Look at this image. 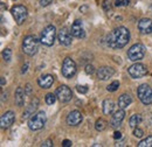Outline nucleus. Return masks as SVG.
<instances>
[{"mask_svg": "<svg viewBox=\"0 0 152 147\" xmlns=\"http://www.w3.org/2000/svg\"><path fill=\"white\" fill-rule=\"evenodd\" d=\"M130 40V32L128 28L121 26L115 28L114 31L108 35L107 37V43L110 48L114 49H121L124 46H126V43Z\"/></svg>", "mask_w": 152, "mask_h": 147, "instance_id": "nucleus-1", "label": "nucleus"}, {"mask_svg": "<svg viewBox=\"0 0 152 147\" xmlns=\"http://www.w3.org/2000/svg\"><path fill=\"white\" fill-rule=\"evenodd\" d=\"M39 42L38 37L34 35H27L22 41V50L26 55L34 56L39 50Z\"/></svg>", "mask_w": 152, "mask_h": 147, "instance_id": "nucleus-2", "label": "nucleus"}, {"mask_svg": "<svg viewBox=\"0 0 152 147\" xmlns=\"http://www.w3.org/2000/svg\"><path fill=\"white\" fill-rule=\"evenodd\" d=\"M56 28L53 25H48L42 32H41V36H40V42L47 47H50L54 44L55 42V37H56Z\"/></svg>", "mask_w": 152, "mask_h": 147, "instance_id": "nucleus-3", "label": "nucleus"}, {"mask_svg": "<svg viewBox=\"0 0 152 147\" xmlns=\"http://www.w3.org/2000/svg\"><path fill=\"white\" fill-rule=\"evenodd\" d=\"M47 122V116L43 111H39L37 113H34L33 116L29 117L28 120V127L32 131H39L41 130Z\"/></svg>", "mask_w": 152, "mask_h": 147, "instance_id": "nucleus-4", "label": "nucleus"}, {"mask_svg": "<svg viewBox=\"0 0 152 147\" xmlns=\"http://www.w3.org/2000/svg\"><path fill=\"white\" fill-rule=\"evenodd\" d=\"M137 95L139 100L144 105L152 104V88L148 84H140L137 89Z\"/></svg>", "mask_w": 152, "mask_h": 147, "instance_id": "nucleus-5", "label": "nucleus"}, {"mask_svg": "<svg viewBox=\"0 0 152 147\" xmlns=\"http://www.w3.org/2000/svg\"><path fill=\"white\" fill-rule=\"evenodd\" d=\"M145 55V47L142 43H136L128 50V57L132 62H138Z\"/></svg>", "mask_w": 152, "mask_h": 147, "instance_id": "nucleus-6", "label": "nucleus"}, {"mask_svg": "<svg viewBox=\"0 0 152 147\" xmlns=\"http://www.w3.org/2000/svg\"><path fill=\"white\" fill-rule=\"evenodd\" d=\"M11 13L13 15V18L15 20V22L18 25H22L25 22V20L27 19V14H28V11L25 6L22 5H14L12 8H11Z\"/></svg>", "mask_w": 152, "mask_h": 147, "instance_id": "nucleus-7", "label": "nucleus"}, {"mask_svg": "<svg viewBox=\"0 0 152 147\" xmlns=\"http://www.w3.org/2000/svg\"><path fill=\"white\" fill-rule=\"evenodd\" d=\"M62 75L66 78H72L76 74V63L70 57H66L62 63Z\"/></svg>", "mask_w": 152, "mask_h": 147, "instance_id": "nucleus-8", "label": "nucleus"}, {"mask_svg": "<svg viewBox=\"0 0 152 147\" xmlns=\"http://www.w3.org/2000/svg\"><path fill=\"white\" fill-rule=\"evenodd\" d=\"M128 73L132 78H142L148 74V69H146V67L144 64L136 62V63H133L132 65L129 67Z\"/></svg>", "mask_w": 152, "mask_h": 147, "instance_id": "nucleus-9", "label": "nucleus"}, {"mask_svg": "<svg viewBox=\"0 0 152 147\" xmlns=\"http://www.w3.org/2000/svg\"><path fill=\"white\" fill-rule=\"evenodd\" d=\"M56 95L57 99L61 102V103H67L72 99L73 97V91L70 90V88H68L67 85H60L56 89Z\"/></svg>", "mask_w": 152, "mask_h": 147, "instance_id": "nucleus-10", "label": "nucleus"}, {"mask_svg": "<svg viewBox=\"0 0 152 147\" xmlns=\"http://www.w3.org/2000/svg\"><path fill=\"white\" fill-rule=\"evenodd\" d=\"M57 39L62 46H70L72 44V33L67 27L61 28L57 32Z\"/></svg>", "mask_w": 152, "mask_h": 147, "instance_id": "nucleus-11", "label": "nucleus"}, {"mask_svg": "<svg viewBox=\"0 0 152 147\" xmlns=\"http://www.w3.org/2000/svg\"><path fill=\"white\" fill-rule=\"evenodd\" d=\"M14 119H15V113L13 111L5 112L1 116V118H0V126H1V129H8L14 123Z\"/></svg>", "mask_w": 152, "mask_h": 147, "instance_id": "nucleus-12", "label": "nucleus"}, {"mask_svg": "<svg viewBox=\"0 0 152 147\" xmlns=\"http://www.w3.org/2000/svg\"><path fill=\"white\" fill-rule=\"evenodd\" d=\"M82 120H83V116H82V113L80 111L77 110L72 111L67 116V124L69 126H77V125H80L82 123Z\"/></svg>", "mask_w": 152, "mask_h": 147, "instance_id": "nucleus-13", "label": "nucleus"}, {"mask_svg": "<svg viewBox=\"0 0 152 147\" xmlns=\"http://www.w3.org/2000/svg\"><path fill=\"white\" fill-rule=\"evenodd\" d=\"M124 118H125V111H124V109H119L118 111H116L114 113V116H113V118H111V120H110L111 127L118 129L122 125Z\"/></svg>", "mask_w": 152, "mask_h": 147, "instance_id": "nucleus-14", "label": "nucleus"}, {"mask_svg": "<svg viewBox=\"0 0 152 147\" xmlns=\"http://www.w3.org/2000/svg\"><path fill=\"white\" fill-rule=\"evenodd\" d=\"M39 103H40L39 98L34 97V98L31 100V103L26 106V109L23 111V114H22V118H23V119H27V118H29L31 116H33L34 112H35L37 109L39 108Z\"/></svg>", "mask_w": 152, "mask_h": 147, "instance_id": "nucleus-15", "label": "nucleus"}, {"mask_svg": "<svg viewBox=\"0 0 152 147\" xmlns=\"http://www.w3.org/2000/svg\"><path fill=\"white\" fill-rule=\"evenodd\" d=\"M70 33L73 36L77 37V39H83L86 36V32L82 27V21L81 20H75L74 23L72 25V28H70Z\"/></svg>", "mask_w": 152, "mask_h": 147, "instance_id": "nucleus-16", "label": "nucleus"}, {"mask_svg": "<svg viewBox=\"0 0 152 147\" xmlns=\"http://www.w3.org/2000/svg\"><path fill=\"white\" fill-rule=\"evenodd\" d=\"M115 74V69L111 67H101L98 70H97V78L101 79V81H107L109 78L113 77V75Z\"/></svg>", "mask_w": 152, "mask_h": 147, "instance_id": "nucleus-17", "label": "nucleus"}, {"mask_svg": "<svg viewBox=\"0 0 152 147\" xmlns=\"http://www.w3.org/2000/svg\"><path fill=\"white\" fill-rule=\"evenodd\" d=\"M138 31L142 34H150L152 33V20L149 18H144L138 22Z\"/></svg>", "mask_w": 152, "mask_h": 147, "instance_id": "nucleus-18", "label": "nucleus"}, {"mask_svg": "<svg viewBox=\"0 0 152 147\" xmlns=\"http://www.w3.org/2000/svg\"><path fill=\"white\" fill-rule=\"evenodd\" d=\"M54 83V77L53 75H42L40 78H38V84L40 85V88L42 89H49Z\"/></svg>", "mask_w": 152, "mask_h": 147, "instance_id": "nucleus-19", "label": "nucleus"}, {"mask_svg": "<svg viewBox=\"0 0 152 147\" xmlns=\"http://www.w3.org/2000/svg\"><path fill=\"white\" fill-rule=\"evenodd\" d=\"M132 103V97L128 93H123L118 98V108L119 109H126Z\"/></svg>", "mask_w": 152, "mask_h": 147, "instance_id": "nucleus-20", "label": "nucleus"}, {"mask_svg": "<svg viewBox=\"0 0 152 147\" xmlns=\"http://www.w3.org/2000/svg\"><path fill=\"white\" fill-rule=\"evenodd\" d=\"M25 95H26V91H23V89L21 87H19L15 90L14 100H15V104L18 106H23V104H25Z\"/></svg>", "mask_w": 152, "mask_h": 147, "instance_id": "nucleus-21", "label": "nucleus"}, {"mask_svg": "<svg viewBox=\"0 0 152 147\" xmlns=\"http://www.w3.org/2000/svg\"><path fill=\"white\" fill-rule=\"evenodd\" d=\"M115 110V103L113 99H105L103 102V112L104 114H111Z\"/></svg>", "mask_w": 152, "mask_h": 147, "instance_id": "nucleus-22", "label": "nucleus"}, {"mask_svg": "<svg viewBox=\"0 0 152 147\" xmlns=\"http://www.w3.org/2000/svg\"><path fill=\"white\" fill-rule=\"evenodd\" d=\"M140 122H142V116L138 114V113H136V114L131 116V118H130V120H129V125H130L131 129H136L137 125H139Z\"/></svg>", "mask_w": 152, "mask_h": 147, "instance_id": "nucleus-23", "label": "nucleus"}, {"mask_svg": "<svg viewBox=\"0 0 152 147\" xmlns=\"http://www.w3.org/2000/svg\"><path fill=\"white\" fill-rule=\"evenodd\" d=\"M107 126H108V123H107V120H104L103 118H99L95 123V129L97 130L98 132L104 131V130L107 129Z\"/></svg>", "mask_w": 152, "mask_h": 147, "instance_id": "nucleus-24", "label": "nucleus"}, {"mask_svg": "<svg viewBox=\"0 0 152 147\" xmlns=\"http://www.w3.org/2000/svg\"><path fill=\"white\" fill-rule=\"evenodd\" d=\"M138 147H152V135H149L142 141H139Z\"/></svg>", "mask_w": 152, "mask_h": 147, "instance_id": "nucleus-25", "label": "nucleus"}, {"mask_svg": "<svg viewBox=\"0 0 152 147\" xmlns=\"http://www.w3.org/2000/svg\"><path fill=\"white\" fill-rule=\"evenodd\" d=\"M56 95H54V93H48L47 96H46V103L48 104V105H53L55 102H56Z\"/></svg>", "mask_w": 152, "mask_h": 147, "instance_id": "nucleus-26", "label": "nucleus"}, {"mask_svg": "<svg viewBox=\"0 0 152 147\" xmlns=\"http://www.w3.org/2000/svg\"><path fill=\"white\" fill-rule=\"evenodd\" d=\"M118 88H119V82H118V81H114L113 83H110V84L107 87V90L110 92H114V91H116Z\"/></svg>", "mask_w": 152, "mask_h": 147, "instance_id": "nucleus-27", "label": "nucleus"}, {"mask_svg": "<svg viewBox=\"0 0 152 147\" xmlns=\"http://www.w3.org/2000/svg\"><path fill=\"white\" fill-rule=\"evenodd\" d=\"M2 57H4V60H5L6 62H8V61L11 60V57H12V50H11L10 48H6V49L2 52Z\"/></svg>", "mask_w": 152, "mask_h": 147, "instance_id": "nucleus-28", "label": "nucleus"}, {"mask_svg": "<svg viewBox=\"0 0 152 147\" xmlns=\"http://www.w3.org/2000/svg\"><path fill=\"white\" fill-rule=\"evenodd\" d=\"M143 134H144V131L142 129H139V127H136L134 131H133V135H134L136 138H142Z\"/></svg>", "mask_w": 152, "mask_h": 147, "instance_id": "nucleus-29", "label": "nucleus"}, {"mask_svg": "<svg viewBox=\"0 0 152 147\" xmlns=\"http://www.w3.org/2000/svg\"><path fill=\"white\" fill-rule=\"evenodd\" d=\"M130 4V0H115L116 6H126Z\"/></svg>", "mask_w": 152, "mask_h": 147, "instance_id": "nucleus-30", "label": "nucleus"}, {"mask_svg": "<svg viewBox=\"0 0 152 147\" xmlns=\"http://www.w3.org/2000/svg\"><path fill=\"white\" fill-rule=\"evenodd\" d=\"M76 89H77V91L80 92V93H87V92H88L87 85H77Z\"/></svg>", "mask_w": 152, "mask_h": 147, "instance_id": "nucleus-31", "label": "nucleus"}, {"mask_svg": "<svg viewBox=\"0 0 152 147\" xmlns=\"http://www.w3.org/2000/svg\"><path fill=\"white\" fill-rule=\"evenodd\" d=\"M94 71H95V68H94L91 64H88V65L86 67V73L88 74V75H89V74H90V75L94 74Z\"/></svg>", "mask_w": 152, "mask_h": 147, "instance_id": "nucleus-32", "label": "nucleus"}, {"mask_svg": "<svg viewBox=\"0 0 152 147\" xmlns=\"http://www.w3.org/2000/svg\"><path fill=\"white\" fill-rule=\"evenodd\" d=\"M39 1H40V5L42 7H46V6H48V5H50L53 2V0H39Z\"/></svg>", "mask_w": 152, "mask_h": 147, "instance_id": "nucleus-33", "label": "nucleus"}, {"mask_svg": "<svg viewBox=\"0 0 152 147\" xmlns=\"http://www.w3.org/2000/svg\"><path fill=\"white\" fill-rule=\"evenodd\" d=\"M53 146V141L52 140H46L41 144V147H52Z\"/></svg>", "mask_w": 152, "mask_h": 147, "instance_id": "nucleus-34", "label": "nucleus"}, {"mask_svg": "<svg viewBox=\"0 0 152 147\" xmlns=\"http://www.w3.org/2000/svg\"><path fill=\"white\" fill-rule=\"evenodd\" d=\"M72 145H73V144H72V141H70V140H68V139H66V140H63V141H62V146L63 147H70Z\"/></svg>", "mask_w": 152, "mask_h": 147, "instance_id": "nucleus-35", "label": "nucleus"}, {"mask_svg": "<svg viewBox=\"0 0 152 147\" xmlns=\"http://www.w3.org/2000/svg\"><path fill=\"white\" fill-rule=\"evenodd\" d=\"M25 91H26V93H31L32 92V85L31 84H27L26 88H25Z\"/></svg>", "mask_w": 152, "mask_h": 147, "instance_id": "nucleus-36", "label": "nucleus"}, {"mask_svg": "<svg viewBox=\"0 0 152 147\" xmlns=\"http://www.w3.org/2000/svg\"><path fill=\"white\" fill-rule=\"evenodd\" d=\"M121 138H122V133H121V132H115V133H114V139H116V140H117V139H121Z\"/></svg>", "mask_w": 152, "mask_h": 147, "instance_id": "nucleus-37", "label": "nucleus"}, {"mask_svg": "<svg viewBox=\"0 0 152 147\" xmlns=\"http://www.w3.org/2000/svg\"><path fill=\"white\" fill-rule=\"evenodd\" d=\"M1 96H2V97H1V100H2V102H5V100L7 99V92H6V93H5V92H2V95H1Z\"/></svg>", "mask_w": 152, "mask_h": 147, "instance_id": "nucleus-38", "label": "nucleus"}, {"mask_svg": "<svg viewBox=\"0 0 152 147\" xmlns=\"http://www.w3.org/2000/svg\"><path fill=\"white\" fill-rule=\"evenodd\" d=\"M27 68H28V64L26 63V64H25V65L22 67V70H21V73H22V74H23V73H26V71H27Z\"/></svg>", "mask_w": 152, "mask_h": 147, "instance_id": "nucleus-39", "label": "nucleus"}, {"mask_svg": "<svg viewBox=\"0 0 152 147\" xmlns=\"http://www.w3.org/2000/svg\"><path fill=\"white\" fill-rule=\"evenodd\" d=\"M0 83H1V87L5 85V83H6V82H5V77H1V82H0Z\"/></svg>", "mask_w": 152, "mask_h": 147, "instance_id": "nucleus-40", "label": "nucleus"}, {"mask_svg": "<svg viewBox=\"0 0 152 147\" xmlns=\"http://www.w3.org/2000/svg\"><path fill=\"white\" fill-rule=\"evenodd\" d=\"M5 8H6V7H5V4H4V2H1V12H4V11H5Z\"/></svg>", "mask_w": 152, "mask_h": 147, "instance_id": "nucleus-41", "label": "nucleus"}]
</instances>
